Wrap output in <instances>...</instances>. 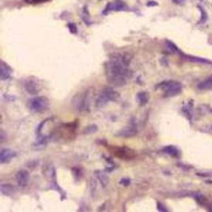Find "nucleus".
<instances>
[{"mask_svg": "<svg viewBox=\"0 0 212 212\" xmlns=\"http://www.w3.org/2000/svg\"><path fill=\"white\" fill-rule=\"evenodd\" d=\"M16 153L9 148H3L0 152V162L8 163L15 157Z\"/></svg>", "mask_w": 212, "mask_h": 212, "instance_id": "9b49d317", "label": "nucleus"}, {"mask_svg": "<svg viewBox=\"0 0 212 212\" xmlns=\"http://www.w3.org/2000/svg\"><path fill=\"white\" fill-rule=\"evenodd\" d=\"M0 139H1V143H3L5 139H7V137H4V132L3 130H1V133H0Z\"/></svg>", "mask_w": 212, "mask_h": 212, "instance_id": "393cba45", "label": "nucleus"}, {"mask_svg": "<svg viewBox=\"0 0 212 212\" xmlns=\"http://www.w3.org/2000/svg\"><path fill=\"white\" fill-rule=\"evenodd\" d=\"M162 152H163L164 153L168 154V155H170V156L172 157H178V155H179V150H178L176 147L172 146V145L164 147V148H162Z\"/></svg>", "mask_w": 212, "mask_h": 212, "instance_id": "2eb2a0df", "label": "nucleus"}, {"mask_svg": "<svg viewBox=\"0 0 212 212\" xmlns=\"http://www.w3.org/2000/svg\"><path fill=\"white\" fill-rule=\"evenodd\" d=\"M157 3L154 2V1L153 2H152L151 1V2H148V6H157Z\"/></svg>", "mask_w": 212, "mask_h": 212, "instance_id": "bb28decb", "label": "nucleus"}, {"mask_svg": "<svg viewBox=\"0 0 212 212\" xmlns=\"http://www.w3.org/2000/svg\"><path fill=\"white\" fill-rule=\"evenodd\" d=\"M120 184H123L124 186H129L130 184V180L129 178H123V179L120 181Z\"/></svg>", "mask_w": 212, "mask_h": 212, "instance_id": "5701e85b", "label": "nucleus"}, {"mask_svg": "<svg viewBox=\"0 0 212 212\" xmlns=\"http://www.w3.org/2000/svg\"><path fill=\"white\" fill-rule=\"evenodd\" d=\"M157 210H158L159 211H167V209L165 208L164 205L162 203H160V202L157 203Z\"/></svg>", "mask_w": 212, "mask_h": 212, "instance_id": "b1692460", "label": "nucleus"}, {"mask_svg": "<svg viewBox=\"0 0 212 212\" xmlns=\"http://www.w3.org/2000/svg\"><path fill=\"white\" fill-rule=\"evenodd\" d=\"M172 2L176 4H182L184 3V0H172Z\"/></svg>", "mask_w": 212, "mask_h": 212, "instance_id": "a878e982", "label": "nucleus"}, {"mask_svg": "<svg viewBox=\"0 0 212 212\" xmlns=\"http://www.w3.org/2000/svg\"><path fill=\"white\" fill-rule=\"evenodd\" d=\"M30 180V174L27 170H20L16 174V182L21 187H25Z\"/></svg>", "mask_w": 212, "mask_h": 212, "instance_id": "1a4fd4ad", "label": "nucleus"}, {"mask_svg": "<svg viewBox=\"0 0 212 212\" xmlns=\"http://www.w3.org/2000/svg\"><path fill=\"white\" fill-rule=\"evenodd\" d=\"M127 5L121 0H115L113 3H109L107 4L105 9L104 10V14L109 13L110 11H124L127 9Z\"/></svg>", "mask_w": 212, "mask_h": 212, "instance_id": "6e6552de", "label": "nucleus"}, {"mask_svg": "<svg viewBox=\"0 0 212 212\" xmlns=\"http://www.w3.org/2000/svg\"><path fill=\"white\" fill-rule=\"evenodd\" d=\"M13 70L11 67L8 66V64H6L3 61H1V66H0V79L2 81H6L10 78L11 75H12Z\"/></svg>", "mask_w": 212, "mask_h": 212, "instance_id": "f8f14e48", "label": "nucleus"}, {"mask_svg": "<svg viewBox=\"0 0 212 212\" xmlns=\"http://www.w3.org/2000/svg\"><path fill=\"white\" fill-rule=\"evenodd\" d=\"M16 192V187L12 184L1 185V192L4 196H10Z\"/></svg>", "mask_w": 212, "mask_h": 212, "instance_id": "4468645a", "label": "nucleus"}, {"mask_svg": "<svg viewBox=\"0 0 212 212\" xmlns=\"http://www.w3.org/2000/svg\"><path fill=\"white\" fill-rule=\"evenodd\" d=\"M198 88L200 90H203V91L212 90V76L207 78L204 81H202L201 83H200L198 85Z\"/></svg>", "mask_w": 212, "mask_h": 212, "instance_id": "dca6fc26", "label": "nucleus"}, {"mask_svg": "<svg viewBox=\"0 0 212 212\" xmlns=\"http://www.w3.org/2000/svg\"><path fill=\"white\" fill-rule=\"evenodd\" d=\"M150 99V95L148 91H140L137 94L136 100L140 106H144L148 103Z\"/></svg>", "mask_w": 212, "mask_h": 212, "instance_id": "ddd939ff", "label": "nucleus"}, {"mask_svg": "<svg viewBox=\"0 0 212 212\" xmlns=\"http://www.w3.org/2000/svg\"><path fill=\"white\" fill-rule=\"evenodd\" d=\"M120 97V95L118 91H114L113 88L107 87L103 90L101 92L100 95L96 99L95 105L98 108H101L110 102V101H115Z\"/></svg>", "mask_w": 212, "mask_h": 212, "instance_id": "7ed1b4c3", "label": "nucleus"}, {"mask_svg": "<svg viewBox=\"0 0 212 212\" xmlns=\"http://www.w3.org/2000/svg\"><path fill=\"white\" fill-rule=\"evenodd\" d=\"M25 1L29 3H41L46 2L47 0H25Z\"/></svg>", "mask_w": 212, "mask_h": 212, "instance_id": "4be33fe9", "label": "nucleus"}, {"mask_svg": "<svg viewBox=\"0 0 212 212\" xmlns=\"http://www.w3.org/2000/svg\"><path fill=\"white\" fill-rule=\"evenodd\" d=\"M68 28L69 30H70V32H71V33H77V28H76V26L75 23H69L68 24Z\"/></svg>", "mask_w": 212, "mask_h": 212, "instance_id": "412c9836", "label": "nucleus"}, {"mask_svg": "<svg viewBox=\"0 0 212 212\" xmlns=\"http://www.w3.org/2000/svg\"><path fill=\"white\" fill-rule=\"evenodd\" d=\"M157 88L161 89L164 92L165 97H173L181 93L182 84L175 81H163L157 86Z\"/></svg>", "mask_w": 212, "mask_h": 212, "instance_id": "20e7f679", "label": "nucleus"}, {"mask_svg": "<svg viewBox=\"0 0 212 212\" xmlns=\"http://www.w3.org/2000/svg\"><path fill=\"white\" fill-rule=\"evenodd\" d=\"M132 56L128 53L114 54L105 64V76L111 86H121L126 85L133 76L129 68Z\"/></svg>", "mask_w": 212, "mask_h": 212, "instance_id": "f257e3e1", "label": "nucleus"}, {"mask_svg": "<svg viewBox=\"0 0 212 212\" xmlns=\"http://www.w3.org/2000/svg\"><path fill=\"white\" fill-rule=\"evenodd\" d=\"M97 130H98V127L96 126L95 124H92V125H89L86 127L84 130V133L86 134H95V132H97Z\"/></svg>", "mask_w": 212, "mask_h": 212, "instance_id": "a211bd4d", "label": "nucleus"}, {"mask_svg": "<svg viewBox=\"0 0 212 212\" xmlns=\"http://www.w3.org/2000/svg\"><path fill=\"white\" fill-rule=\"evenodd\" d=\"M26 91L30 95H38L41 91V84L38 79L30 77L27 79L24 83Z\"/></svg>", "mask_w": 212, "mask_h": 212, "instance_id": "423d86ee", "label": "nucleus"}, {"mask_svg": "<svg viewBox=\"0 0 212 212\" xmlns=\"http://www.w3.org/2000/svg\"><path fill=\"white\" fill-rule=\"evenodd\" d=\"M92 94H93V89L89 88L84 93L76 96L77 99L75 100V106L78 112L87 114L91 111Z\"/></svg>", "mask_w": 212, "mask_h": 212, "instance_id": "f03ea898", "label": "nucleus"}, {"mask_svg": "<svg viewBox=\"0 0 212 212\" xmlns=\"http://www.w3.org/2000/svg\"><path fill=\"white\" fill-rule=\"evenodd\" d=\"M97 176H98L99 179L100 181V183L102 184L104 187H107V185L109 183V179H108V177L106 176L105 174H104L103 172H99V173H97Z\"/></svg>", "mask_w": 212, "mask_h": 212, "instance_id": "f3484780", "label": "nucleus"}, {"mask_svg": "<svg viewBox=\"0 0 212 212\" xmlns=\"http://www.w3.org/2000/svg\"><path fill=\"white\" fill-rule=\"evenodd\" d=\"M167 47L169 48L170 50L172 51V52H177V51H178V49H177V46L175 45L174 43H172V42H168V41H167Z\"/></svg>", "mask_w": 212, "mask_h": 212, "instance_id": "aec40b11", "label": "nucleus"}, {"mask_svg": "<svg viewBox=\"0 0 212 212\" xmlns=\"http://www.w3.org/2000/svg\"><path fill=\"white\" fill-rule=\"evenodd\" d=\"M117 157L124 158V160L126 159H132L134 157V152L129 148L124 147V148H118L115 150V152Z\"/></svg>", "mask_w": 212, "mask_h": 212, "instance_id": "9d476101", "label": "nucleus"}, {"mask_svg": "<svg viewBox=\"0 0 212 212\" xmlns=\"http://www.w3.org/2000/svg\"><path fill=\"white\" fill-rule=\"evenodd\" d=\"M137 133H138V127H137L136 121L135 119H132L125 128L119 132L118 135L123 138H132L135 136Z\"/></svg>", "mask_w": 212, "mask_h": 212, "instance_id": "0eeeda50", "label": "nucleus"}, {"mask_svg": "<svg viewBox=\"0 0 212 212\" xmlns=\"http://www.w3.org/2000/svg\"><path fill=\"white\" fill-rule=\"evenodd\" d=\"M200 8V11L201 13V20H200L199 23H205L207 20V13L205 11V9L201 7H198Z\"/></svg>", "mask_w": 212, "mask_h": 212, "instance_id": "6ab92c4d", "label": "nucleus"}, {"mask_svg": "<svg viewBox=\"0 0 212 212\" xmlns=\"http://www.w3.org/2000/svg\"><path fill=\"white\" fill-rule=\"evenodd\" d=\"M49 100L46 97L44 96H38L30 99L28 102V106L30 110L35 113H42L48 109L49 107Z\"/></svg>", "mask_w": 212, "mask_h": 212, "instance_id": "39448f33", "label": "nucleus"}]
</instances>
